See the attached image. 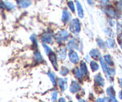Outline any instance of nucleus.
<instances>
[{
    "label": "nucleus",
    "instance_id": "nucleus-1",
    "mask_svg": "<svg viewBox=\"0 0 122 102\" xmlns=\"http://www.w3.org/2000/svg\"><path fill=\"white\" fill-rule=\"evenodd\" d=\"M69 30L75 35H78L81 30V23L78 19H74L71 21L69 26Z\"/></svg>",
    "mask_w": 122,
    "mask_h": 102
},
{
    "label": "nucleus",
    "instance_id": "nucleus-2",
    "mask_svg": "<svg viewBox=\"0 0 122 102\" xmlns=\"http://www.w3.org/2000/svg\"><path fill=\"white\" fill-rule=\"evenodd\" d=\"M82 90V86L78 81L72 80L69 86V91L73 94H77Z\"/></svg>",
    "mask_w": 122,
    "mask_h": 102
},
{
    "label": "nucleus",
    "instance_id": "nucleus-3",
    "mask_svg": "<svg viewBox=\"0 0 122 102\" xmlns=\"http://www.w3.org/2000/svg\"><path fill=\"white\" fill-rule=\"evenodd\" d=\"M69 37V33L66 30L60 31L56 33V39L57 43H63L68 39Z\"/></svg>",
    "mask_w": 122,
    "mask_h": 102
},
{
    "label": "nucleus",
    "instance_id": "nucleus-4",
    "mask_svg": "<svg viewBox=\"0 0 122 102\" xmlns=\"http://www.w3.org/2000/svg\"><path fill=\"white\" fill-rule=\"evenodd\" d=\"M94 85L99 88H102L106 85L105 79L100 74H97L94 78Z\"/></svg>",
    "mask_w": 122,
    "mask_h": 102
},
{
    "label": "nucleus",
    "instance_id": "nucleus-5",
    "mask_svg": "<svg viewBox=\"0 0 122 102\" xmlns=\"http://www.w3.org/2000/svg\"><path fill=\"white\" fill-rule=\"evenodd\" d=\"M57 85L59 87L60 90L62 93L65 91L68 88V81L67 78L63 77L58 78L57 80Z\"/></svg>",
    "mask_w": 122,
    "mask_h": 102
},
{
    "label": "nucleus",
    "instance_id": "nucleus-6",
    "mask_svg": "<svg viewBox=\"0 0 122 102\" xmlns=\"http://www.w3.org/2000/svg\"><path fill=\"white\" fill-rule=\"evenodd\" d=\"M41 41L45 44H52L54 39V36L51 32H45L41 36Z\"/></svg>",
    "mask_w": 122,
    "mask_h": 102
},
{
    "label": "nucleus",
    "instance_id": "nucleus-7",
    "mask_svg": "<svg viewBox=\"0 0 122 102\" xmlns=\"http://www.w3.org/2000/svg\"><path fill=\"white\" fill-rule=\"evenodd\" d=\"M69 59L70 62L73 64H77L80 61L79 56L78 54L75 50H69Z\"/></svg>",
    "mask_w": 122,
    "mask_h": 102
},
{
    "label": "nucleus",
    "instance_id": "nucleus-8",
    "mask_svg": "<svg viewBox=\"0 0 122 102\" xmlns=\"http://www.w3.org/2000/svg\"><path fill=\"white\" fill-rule=\"evenodd\" d=\"M49 59H50V62H51V64H52V67L54 69L56 70H58V64L57 63V55L54 53H51L50 55L48 56Z\"/></svg>",
    "mask_w": 122,
    "mask_h": 102
},
{
    "label": "nucleus",
    "instance_id": "nucleus-9",
    "mask_svg": "<svg viewBox=\"0 0 122 102\" xmlns=\"http://www.w3.org/2000/svg\"><path fill=\"white\" fill-rule=\"evenodd\" d=\"M79 67V69L80 70H81V73H82V75L83 76V78L89 76V70H88L86 63L84 61H81V62H80Z\"/></svg>",
    "mask_w": 122,
    "mask_h": 102
},
{
    "label": "nucleus",
    "instance_id": "nucleus-10",
    "mask_svg": "<svg viewBox=\"0 0 122 102\" xmlns=\"http://www.w3.org/2000/svg\"><path fill=\"white\" fill-rule=\"evenodd\" d=\"M0 7L3 9H7L8 10H12L15 8V5L8 1H2L0 4Z\"/></svg>",
    "mask_w": 122,
    "mask_h": 102
},
{
    "label": "nucleus",
    "instance_id": "nucleus-11",
    "mask_svg": "<svg viewBox=\"0 0 122 102\" xmlns=\"http://www.w3.org/2000/svg\"><path fill=\"white\" fill-rule=\"evenodd\" d=\"M89 56L91 58L94 59H100L101 58V52H100V50L98 48H94L92 49L90 51H89Z\"/></svg>",
    "mask_w": 122,
    "mask_h": 102
},
{
    "label": "nucleus",
    "instance_id": "nucleus-12",
    "mask_svg": "<svg viewBox=\"0 0 122 102\" xmlns=\"http://www.w3.org/2000/svg\"><path fill=\"white\" fill-rule=\"evenodd\" d=\"M72 72L75 78L78 80L79 81H82L83 80V76L82 75L81 70L78 68L76 67V68H74L72 70Z\"/></svg>",
    "mask_w": 122,
    "mask_h": 102
},
{
    "label": "nucleus",
    "instance_id": "nucleus-13",
    "mask_svg": "<svg viewBox=\"0 0 122 102\" xmlns=\"http://www.w3.org/2000/svg\"><path fill=\"white\" fill-rule=\"evenodd\" d=\"M18 6L21 8H26L29 7L32 4L31 0H17Z\"/></svg>",
    "mask_w": 122,
    "mask_h": 102
},
{
    "label": "nucleus",
    "instance_id": "nucleus-14",
    "mask_svg": "<svg viewBox=\"0 0 122 102\" xmlns=\"http://www.w3.org/2000/svg\"><path fill=\"white\" fill-rule=\"evenodd\" d=\"M58 57L61 60H64L67 57V48L65 47H61L58 51Z\"/></svg>",
    "mask_w": 122,
    "mask_h": 102
},
{
    "label": "nucleus",
    "instance_id": "nucleus-15",
    "mask_svg": "<svg viewBox=\"0 0 122 102\" xmlns=\"http://www.w3.org/2000/svg\"><path fill=\"white\" fill-rule=\"evenodd\" d=\"M75 2H76V8H77V13H78V16L80 18L82 19L84 17V12H83V7H82L81 4L77 0H76L75 1Z\"/></svg>",
    "mask_w": 122,
    "mask_h": 102
},
{
    "label": "nucleus",
    "instance_id": "nucleus-16",
    "mask_svg": "<svg viewBox=\"0 0 122 102\" xmlns=\"http://www.w3.org/2000/svg\"><path fill=\"white\" fill-rule=\"evenodd\" d=\"M70 19V14L67 10H63L62 12L61 20L64 23H67Z\"/></svg>",
    "mask_w": 122,
    "mask_h": 102
},
{
    "label": "nucleus",
    "instance_id": "nucleus-17",
    "mask_svg": "<svg viewBox=\"0 0 122 102\" xmlns=\"http://www.w3.org/2000/svg\"><path fill=\"white\" fill-rule=\"evenodd\" d=\"M106 94H107V97H113L115 96L116 97V92L115 89H114V87L113 86H110L108 87H107V89L106 90Z\"/></svg>",
    "mask_w": 122,
    "mask_h": 102
},
{
    "label": "nucleus",
    "instance_id": "nucleus-18",
    "mask_svg": "<svg viewBox=\"0 0 122 102\" xmlns=\"http://www.w3.org/2000/svg\"><path fill=\"white\" fill-rule=\"evenodd\" d=\"M47 75L48 76L49 79L50 80V81H51L52 86L54 87H56L57 84V79H56L54 74L53 72H48Z\"/></svg>",
    "mask_w": 122,
    "mask_h": 102
},
{
    "label": "nucleus",
    "instance_id": "nucleus-19",
    "mask_svg": "<svg viewBox=\"0 0 122 102\" xmlns=\"http://www.w3.org/2000/svg\"><path fill=\"white\" fill-rule=\"evenodd\" d=\"M104 59L105 62H106V64L107 66H110V67H112L114 66V62H113L112 57L109 54H105L104 56Z\"/></svg>",
    "mask_w": 122,
    "mask_h": 102
},
{
    "label": "nucleus",
    "instance_id": "nucleus-20",
    "mask_svg": "<svg viewBox=\"0 0 122 102\" xmlns=\"http://www.w3.org/2000/svg\"><path fill=\"white\" fill-rule=\"evenodd\" d=\"M105 13H106L108 16L111 17L112 18H115L117 16V13L116 11V10L114 8H111V7L105 9Z\"/></svg>",
    "mask_w": 122,
    "mask_h": 102
},
{
    "label": "nucleus",
    "instance_id": "nucleus-21",
    "mask_svg": "<svg viewBox=\"0 0 122 102\" xmlns=\"http://www.w3.org/2000/svg\"><path fill=\"white\" fill-rule=\"evenodd\" d=\"M106 45L110 48H114L116 47V42L113 38L108 37L106 40Z\"/></svg>",
    "mask_w": 122,
    "mask_h": 102
},
{
    "label": "nucleus",
    "instance_id": "nucleus-22",
    "mask_svg": "<svg viewBox=\"0 0 122 102\" xmlns=\"http://www.w3.org/2000/svg\"><path fill=\"white\" fill-rule=\"evenodd\" d=\"M89 65H90L91 69L93 72H95L98 71L100 69V66H99L98 63L94 60L91 61L89 63Z\"/></svg>",
    "mask_w": 122,
    "mask_h": 102
},
{
    "label": "nucleus",
    "instance_id": "nucleus-23",
    "mask_svg": "<svg viewBox=\"0 0 122 102\" xmlns=\"http://www.w3.org/2000/svg\"><path fill=\"white\" fill-rule=\"evenodd\" d=\"M34 57L36 61L38 63H41L43 61L42 56L41 53L39 51H38V50L34 51Z\"/></svg>",
    "mask_w": 122,
    "mask_h": 102
},
{
    "label": "nucleus",
    "instance_id": "nucleus-24",
    "mask_svg": "<svg viewBox=\"0 0 122 102\" xmlns=\"http://www.w3.org/2000/svg\"><path fill=\"white\" fill-rule=\"evenodd\" d=\"M70 72V70L69 69L67 68L66 66H61V67L60 69L59 73L60 74V75L63 76H66L68 75Z\"/></svg>",
    "mask_w": 122,
    "mask_h": 102
},
{
    "label": "nucleus",
    "instance_id": "nucleus-25",
    "mask_svg": "<svg viewBox=\"0 0 122 102\" xmlns=\"http://www.w3.org/2000/svg\"><path fill=\"white\" fill-rule=\"evenodd\" d=\"M58 91L56 90H54L51 93V100L52 102H56L58 100Z\"/></svg>",
    "mask_w": 122,
    "mask_h": 102
},
{
    "label": "nucleus",
    "instance_id": "nucleus-26",
    "mask_svg": "<svg viewBox=\"0 0 122 102\" xmlns=\"http://www.w3.org/2000/svg\"><path fill=\"white\" fill-rule=\"evenodd\" d=\"M42 45L43 48H44V50L45 54H46L48 56L51 53H52V49L49 47V45H48V44H45V43H42Z\"/></svg>",
    "mask_w": 122,
    "mask_h": 102
},
{
    "label": "nucleus",
    "instance_id": "nucleus-27",
    "mask_svg": "<svg viewBox=\"0 0 122 102\" xmlns=\"http://www.w3.org/2000/svg\"><path fill=\"white\" fill-rule=\"evenodd\" d=\"M97 43L98 46L99 48H100L104 49L105 48H106V43H105L102 39L99 38V39H98L97 40Z\"/></svg>",
    "mask_w": 122,
    "mask_h": 102
},
{
    "label": "nucleus",
    "instance_id": "nucleus-28",
    "mask_svg": "<svg viewBox=\"0 0 122 102\" xmlns=\"http://www.w3.org/2000/svg\"><path fill=\"white\" fill-rule=\"evenodd\" d=\"M104 32L106 33V34L107 35H108V37H110V38H113V37H114V33L111 29L105 28L104 29Z\"/></svg>",
    "mask_w": 122,
    "mask_h": 102
},
{
    "label": "nucleus",
    "instance_id": "nucleus-29",
    "mask_svg": "<svg viewBox=\"0 0 122 102\" xmlns=\"http://www.w3.org/2000/svg\"><path fill=\"white\" fill-rule=\"evenodd\" d=\"M116 30L118 34H121V33H122V21H119L117 22Z\"/></svg>",
    "mask_w": 122,
    "mask_h": 102
},
{
    "label": "nucleus",
    "instance_id": "nucleus-30",
    "mask_svg": "<svg viewBox=\"0 0 122 102\" xmlns=\"http://www.w3.org/2000/svg\"><path fill=\"white\" fill-rule=\"evenodd\" d=\"M30 38V40L33 44V46H38V39H37L35 35H32Z\"/></svg>",
    "mask_w": 122,
    "mask_h": 102
},
{
    "label": "nucleus",
    "instance_id": "nucleus-31",
    "mask_svg": "<svg viewBox=\"0 0 122 102\" xmlns=\"http://www.w3.org/2000/svg\"><path fill=\"white\" fill-rule=\"evenodd\" d=\"M67 5L68 6H69L70 10H71V11L73 13H75V7L73 2L72 1H69V2H67Z\"/></svg>",
    "mask_w": 122,
    "mask_h": 102
},
{
    "label": "nucleus",
    "instance_id": "nucleus-32",
    "mask_svg": "<svg viewBox=\"0 0 122 102\" xmlns=\"http://www.w3.org/2000/svg\"><path fill=\"white\" fill-rule=\"evenodd\" d=\"M96 102H108V98L104 97H100L96 99Z\"/></svg>",
    "mask_w": 122,
    "mask_h": 102
},
{
    "label": "nucleus",
    "instance_id": "nucleus-33",
    "mask_svg": "<svg viewBox=\"0 0 122 102\" xmlns=\"http://www.w3.org/2000/svg\"><path fill=\"white\" fill-rule=\"evenodd\" d=\"M107 98H108V102H118L117 99H116L115 96L107 97Z\"/></svg>",
    "mask_w": 122,
    "mask_h": 102
},
{
    "label": "nucleus",
    "instance_id": "nucleus-34",
    "mask_svg": "<svg viewBox=\"0 0 122 102\" xmlns=\"http://www.w3.org/2000/svg\"><path fill=\"white\" fill-rule=\"evenodd\" d=\"M110 4V1L108 0H102V2H101V5L104 7H106V6H108Z\"/></svg>",
    "mask_w": 122,
    "mask_h": 102
},
{
    "label": "nucleus",
    "instance_id": "nucleus-35",
    "mask_svg": "<svg viewBox=\"0 0 122 102\" xmlns=\"http://www.w3.org/2000/svg\"><path fill=\"white\" fill-rule=\"evenodd\" d=\"M117 8L120 11L122 12V2H119L117 4Z\"/></svg>",
    "mask_w": 122,
    "mask_h": 102
},
{
    "label": "nucleus",
    "instance_id": "nucleus-36",
    "mask_svg": "<svg viewBox=\"0 0 122 102\" xmlns=\"http://www.w3.org/2000/svg\"><path fill=\"white\" fill-rule=\"evenodd\" d=\"M57 102H67L66 99L64 97H61L57 100Z\"/></svg>",
    "mask_w": 122,
    "mask_h": 102
},
{
    "label": "nucleus",
    "instance_id": "nucleus-37",
    "mask_svg": "<svg viewBox=\"0 0 122 102\" xmlns=\"http://www.w3.org/2000/svg\"><path fill=\"white\" fill-rule=\"evenodd\" d=\"M77 101H78V102H88L86 100H85V99H83V98L81 97V96H80L79 97H77Z\"/></svg>",
    "mask_w": 122,
    "mask_h": 102
},
{
    "label": "nucleus",
    "instance_id": "nucleus-38",
    "mask_svg": "<svg viewBox=\"0 0 122 102\" xmlns=\"http://www.w3.org/2000/svg\"><path fill=\"white\" fill-rule=\"evenodd\" d=\"M87 2H88V4H89V5H92L94 3V2L93 0H87Z\"/></svg>",
    "mask_w": 122,
    "mask_h": 102
},
{
    "label": "nucleus",
    "instance_id": "nucleus-39",
    "mask_svg": "<svg viewBox=\"0 0 122 102\" xmlns=\"http://www.w3.org/2000/svg\"><path fill=\"white\" fill-rule=\"evenodd\" d=\"M118 82H119V86L122 89V78H119V80H118Z\"/></svg>",
    "mask_w": 122,
    "mask_h": 102
},
{
    "label": "nucleus",
    "instance_id": "nucleus-40",
    "mask_svg": "<svg viewBox=\"0 0 122 102\" xmlns=\"http://www.w3.org/2000/svg\"><path fill=\"white\" fill-rule=\"evenodd\" d=\"M118 97H119V98L120 99V100H122V90L119 92V94H118Z\"/></svg>",
    "mask_w": 122,
    "mask_h": 102
},
{
    "label": "nucleus",
    "instance_id": "nucleus-41",
    "mask_svg": "<svg viewBox=\"0 0 122 102\" xmlns=\"http://www.w3.org/2000/svg\"><path fill=\"white\" fill-rule=\"evenodd\" d=\"M114 23H115V21H114L113 20H111L110 21V25L111 26H114Z\"/></svg>",
    "mask_w": 122,
    "mask_h": 102
},
{
    "label": "nucleus",
    "instance_id": "nucleus-42",
    "mask_svg": "<svg viewBox=\"0 0 122 102\" xmlns=\"http://www.w3.org/2000/svg\"><path fill=\"white\" fill-rule=\"evenodd\" d=\"M90 56H88V55H87L86 56V57L85 58V61L86 62H89V60H90Z\"/></svg>",
    "mask_w": 122,
    "mask_h": 102
},
{
    "label": "nucleus",
    "instance_id": "nucleus-43",
    "mask_svg": "<svg viewBox=\"0 0 122 102\" xmlns=\"http://www.w3.org/2000/svg\"><path fill=\"white\" fill-rule=\"evenodd\" d=\"M120 39H121V40L122 41V34L121 35H120Z\"/></svg>",
    "mask_w": 122,
    "mask_h": 102
},
{
    "label": "nucleus",
    "instance_id": "nucleus-44",
    "mask_svg": "<svg viewBox=\"0 0 122 102\" xmlns=\"http://www.w3.org/2000/svg\"><path fill=\"white\" fill-rule=\"evenodd\" d=\"M120 46H121V48H122V43H121V44H120Z\"/></svg>",
    "mask_w": 122,
    "mask_h": 102
},
{
    "label": "nucleus",
    "instance_id": "nucleus-45",
    "mask_svg": "<svg viewBox=\"0 0 122 102\" xmlns=\"http://www.w3.org/2000/svg\"></svg>",
    "mask_w": 122,
    "mask_h": 102
}]
</instances>
